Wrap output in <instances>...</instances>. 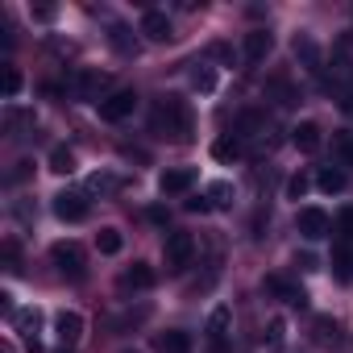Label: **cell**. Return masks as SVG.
<instances>
[{"mask_svg": "<svg viewBox=\"0 0 353 353\" xmlns=\"http://www.w3.org/2000/svg\"><path fill=\"white\" fill-rule=\"evenodd\" d=\"M150 129L162 133V137H170V141H192L196 121H192L188 100H183V96H162V100L154 104V112H150Z\"/></svg>", "mask_w": 353, "mask_h": 353, "instance_id": "obj_1", "label": "cell"}, {"mask_svg": "<svg viewBox=\"0 0 353 353\" xmlns=\"http://www.w3.org/2000/svg\"><path fill=\"white\" fill-rule=\"evenodd\" d=\"M192 254H196V241H192V233H170V237H166V245H162L166 270H183V266L192 262Z\"/></svg>", "mask_w": 353, "mask_h": 353, "instance_id": "obj_2", "label": "cell"}, {"mask_svg": "<svg viewBox=\"0 0 353 353\" xmlns=\"http://www.w3.org/2000/svg\"><path fill=\"white\" fill-rule=\"evenodd\" d=\"M50 262L59 266V274H67V279H83V250H79L75 241H59V245L50 250Z\"/></svg>", "mask_w": 353, "mask_h": 353, "instance_id": "obj_3", "label": "cell"}, {"mask_svg": "<svg viewBox=\"0 0 353 353\" xmlns=\"http://www.w3.org/2000/svg\"><path fill=\"white\" fill-rule=\"evenodd\" d=\"M13 324H17V332H21L26 353H46V349H42V341H38V324H42V312H38V307L13 312Z\"/></svg>", "mask_w": 353, "mask_h": 353, "instance_id": "obj_4", "label": "cell"}, {"mask_svg": "<svg viewBox=\"0 0 353 353\" xmlns=\"http://www.w3.org/2000/svg\"><path fill=\"white\" fill-rule=\"evenodd\" d=\"M133 108H137V92H129V88H121V92L100 100V117L104 121H125V117H133Z\"/></svg>", "mask_w": 353, "mask_h": 353, "instance_id": "obj_5", "label": "cell"}, {"mask_svg": "<svg viewBox=\"0 0 353 353\" xmlns=\"http://www.w3.org/2000/svg\"><path fill=\"white\" fill-rule=\"evenodd\" d=\"M192 183H196V170L192 166H174V170H162L158 192L162 196H183V192H192Z\"/></svg>", "mask_w": 353, "mask_h": 353, "instance_id": "obj_6", "label": "cell"}, {"mask_svg": "<svg viewBox=\"0 0 353 353\" xmlns=\"http://www.w3.org/2000/svg\"><path fill=\"white\" fill-rule=\"evenodd\" d=\"M54 216L59 221H88V196H79V192H63V196H54Z\"/></svg>", "mask_w": 353, "mask_h": 353, "instance_id": "obj_7", "label": "cell"}, {"mask_svg": "<svg viewBox=\"0 0 353 353\" xmlns=\"http://www.w3.org/2000/svg\"><path fill=\"white\" fill-rule=\"evenodd\" d=\"M295 225H299V233H303L307 241H320V237H328V212H324V208H303Z\"/></svg>", "mask_w": 353, "mask_h": 353, "instance_id": "obj_8", "label": "cell"}, {"mask_svg": "<svg viewBox=\"0 0 353 353\" xmlns=\"http://www.w3.org/2000/svg\"><path fill=\"white\" fill-rule=\"evenodd\" d=\"M141 34H145L150 42H170V38H174V26H170V17H166V13L150 9V13L141 17Z\"/></svg>", "mask_w": 353, "mask_h": 353, "instance_id": "obj_9", "label": "cell"}, {"mask_svg": "<svg viewBox=\"0 0 353 353\" xmlns=\"http://www.w3.org/2000/svg\"><path fill=\"white\" fill-rule=\"evenodd\" d=\"M270 46H274V38H270L266 30H250V34H245V42H241L245 63H262V59L270 54Z\"/></svg>", "mask_w": 353, "mask_h": 353, "instance_id": "obj_10", "label": "cell"}, {"mask_svg": "<svg viewBox=\"0 0 353 353\" xmlns=\"http://www.w3.org/2000/svg\"><path fill=\"white\" fill-rule=\"evenodd\" d=\"M54 328H59V341L63 345H75L83 336V316L79 312H59L54 316Z\"/></svg>", "mask_w": 353, "mask_h": 353, "instance_id": "obj_11", "label": "cell"}, {"mask_svg": "<svg viewBox=\"0 0 353 353\" xmlns=\"http://www.w3.org/2000/svg\"><path fill=\"white\" fill-rule=\"evenodd\" d=\"M75 88H79V96H83V100H96V104H100V92L108 88V75H104V71H79Z\"/></svg>", "mask_w": 353, "mask_h": 353, "instance_id": "obj_12", "label": "cell"}, {"mask_svg": "<svg viewBox=\"0 0 353 353\" xmlns=\"http://www.w3.org/2000/svg\"><path fill=\"white\" fill-rule=\"evenodd\" d=\"M291 141H295L303 154H316V150H320V125H316V121H299V125L291 129Z\"/></svg>", "mask_w": 353, "mask_h": 353, "instance_id": "obj_13", "label": "cell"}, {"mask_svg": "<svg viewBox=\"0 0 353 353\" xmlns=\"http://www.w3.org/2000/svg\"><path fill=\"white\" fill-rule=\"evenodd\" d=\"M229 307H212V316H208V341H212V349L221 353L225 349V336H229Z\"/></svg>", "mask_w": 353, "mask_h": 353, "instance_id": "obj_14", "label": "cell"}, {"mask_svg": "<svg viewBox=\"0 0 353 353\" xmlns=\"http://www.w3.org/2000/svg\"><path fill=\"white\" fill-rule=\"evenodd\" d=\"M121 287H133V291H145V287H154V270L145 266V262H133L125 274H121Z\"/></svg>", "mask_w": 353, "mask_h": 353, "instance_id": "obj_15", "label": "cell"}, {"mask_svg": "<svg viewBox=\"0 0 353 353\" xmlns=\"http://www.w3.org/2000/svg\"><path fill=\"white\" fill-rule=\"evenodd\" d=\"M316 188H320L324 196H336V192H345V170H341V166H324V170L316 174Z\"/></svg>", "mask_w": 353, "mask_h": 353, "instance_id": "obj_16", "label": "cell"}, {"mask_svg": "<svg viewBox=\"0 0 353 353\" xmlns=\"http://www.w3.org/2000/svg\"><path fill=\"white\" fill-rule=\"evenodd\" d=\"M158 349H162V353H192V336H188L183 328H170V332L158 336Z\"/></svg>", "mask_w": 353, "mask_h": 353, "instance_id": "obj_17", "label": "cell"}, {"mask_svg": "<svg viewBox=\"0 0 353 353\" xmlns=\"http://www.w3.org/2000/svg\"><path fill=\"white\" fill-rule=\"evenodd\" d=\"M108 42H112L117 54H137V38H133L129 26H112V30H108Z\"/></svg>", "mask_w": 353, "mask_h": 353, "instance_id": "obj_18", "label": "cell"}, {"mask_svg": "<svg viewBox=\"0 0 353 353\" xmlns=\"http://www.w3.org/2000/svg\"><path fill=\"white\" fill-rule=\"evenodd\" d=\"M241 154V137H233V133H221L216 141H212V158L216 162H233Z\"/></svg>", "mask_w": 353, "mask_h": 353, "instance_id": "obj_19", "label": "cell"}, {"mask_svg": "<svg viewBox=\"0 0 353 353\" xmlns=\"http://www.w3.org/2000/svg\"><path fill=\"white\" fill-rule=\"evenodd\" d=\"M96 250H100L104 258H117V254L125 250V237H121V229H100V233H96Z\"/></svg>", "mask_w": 353, "mask_h": 353, "instance_id": "obj_20", "label": "cell"}, {"mask_svg": "<svg viewBox=\"0 0 353 353\" xmlns=\"http://www.w3.org/2000/svg\"><path fill=\"white\" fill-rule=\"evenodd\" d=\"M266 291L283 295V299H287V303H295V307H303V303H307V295H303V291H295V287H291L287 279H279V274H270V279H266Z\"/></svg>", "mask_w": 353, "mask_h": 353, "instance_id": "obj_21", "label": "cell"}, {"mask_svg": "<svg viewBox=\"0 0 353 353\" xmlns=\"http://www.w3.org/2000/svg\"><path fill=\"white\" fill-rule=\"evenodd\" d=\"M295 59H299L303 67H312V71H316V67H320V46H316L307 34H299V38H295Z\"/></svg>", "mask_w": 353, "mask_h": 353, "instance_id": "obj_22", "label": "cell"}, {"mask_svg": "<svg viewBox=\"0 0 353 353\" xmlns=\"http://www.w3.org/2000/svg\"><path fill=\"white\" fill-rule=\"evenodd\" d=\"M50 170H54V174H71V170H75V154H71L67 145H54V150H50Z\"/></svg>", "mask_w": 353, "mask_h": 353, "instance_id": "obj_23", "label": "cell"}, {"mask_svg": "<svg viewBox=\"0 0 353 353\" xmlns=\"http://www.w3.org/2000/svg\"><path fill=\"white\" fill-rule=\"evenodd\" d=\"M332 154H336L345 166H353V133H349V129L332 133Z\"/></svg>", "mask_w": 353, "mask_h": 353, "instance_id": "obj_24", "label": "cell"}, {"mask_svg": "<svg viewBox=\"0 0 353 353\" xmlns=\"http://www.w3.org/2000/svg\"><path fill=\"white\" fill-rule=\"evenodd\" d=\"M192 88L196 92H216V75H212V67H204V63H196V71H192Z\"/></svg>", "mask_w": 353, "mask_h": 353, "instance_id": "obj_25", "label": "cell"}, {"mask_svg": "<svg viewBox=\"0 0 353 353\" xmlns=\"http://www.w3.org/2000/svg\"><path fill=\"white\" fill-rule=\"evenodd\" d=\"M332 270H336V279H353V254H349V245H341L336 254H332Z\"/></svg>", "mask_w": 353, "mask_h": 353, "instance_id": "obj_26", "label": "cell"}, {"mask_svg": "<svg viewBox=\"0 0 353 353\" xmlns=\"http://www.w3.org/2000/svg\"><path fill=\"white\" fill-rule=\"evenodd\" d=\"M336 332H341V328H336V320H328V316H320V320H316V341H320V345H336V341H341Z\"/></svg>", "mask_w": 353, "mask_h": 353, "instance_id": "obj_27", "label": "cell"}, {"mask_svg": "<svg viewBox=\"0 0 353 353\" xmlns=\"http://www.w3.org/2000/svg\"><path fill=\"white\" fill-rule=\"evenodd\" d=\"M208 204H212V208H229V204H233V188H229V183H212V188H208Z\"/></svg>", "mask_w": 353, "mask_h": 353, "instance_id": "obj_28", "label": "cell"}, {"mask_svg": "<svg viewBox=\"0 0 353 353\" xmlns=\"http://www.w3.org/2000/svg\"><path fill=\"white\" fill-rule=\"evenodd\" d=\"M262 341H266L270 349H279V345L287 341V324H283V320H270V324H266V336H262Z\"/></svg>", "mask_w": 353, "mask_h": 353, "instance_id": "obj_29", "label": "cell"}, {"mask_svg": "<svg viewBox=\"0 0 353 353\" xmlns=\"http://www.w3.org/2000/svg\"><path fill=\"white\" fill-rule=\"evenodd\" d=\"M262 129H266V121H262V112H245V117H241V133H245V137H258Z\"/></svg>", "mask_w": 353, "mask_h": 353, "instance_id": "obj_30", "label": "cell"}, {"mask_svg": "<svg viewBox=\"0 0 353 353\" xmlns=\"http://www.w3.org/2000/svg\"><path fill=\"white\" fill-rule=\"evenodd\" d=\"M336 237H341V241H353V208H345V212L336 216Z\"/></svg>", "mask_w": 353, "mask_h": 353, "instance_id": "obj_31", "label": "cell"}, {"mask_svg": "<svg viewBox=\"0 0 353 353\" xmlns=\"http://www.w3.org/2000/svg\"><path fill=\"white\" fill-rule=\"evenodd\" d=\"M303 192H307V174H295V179L287 183V196L291 200H303Z\"/></svg>", "mask_w": 353, "mask_h": 353, "instance_id": "obj_32", "label": "cell"}, {"mask_svg": "<svg viewBox=\"0 0 353 353\" xmlns=\"http://www.w3.org/2000/svg\"><path fill=\"white\" fill-rule=\"evenodd\" d=\"M17 92H21V71L9 67V71H5V96H17Z\"/></svg>", "mask_w": 353, "mask_h": 353, "instance_id": "obj_33", "label": "cell"}, {"mask_svg": "<svg viewBox=\"0 0 353 353\" xmlns=\"http://www.w3.org/2000/svg\"><path fill=\"white\" fill-rule=\"evenodd\" d=\"M112 188H117L112 174H92V192H112Z\"/></svg>", "mask_w": 353, "mask_h": 353, "instance_id": "obj_34", "label": "cell"}, {"mask_svg": "<svg viewBox=\"0 0 353 353\" xmlns=\"http://www.w3.org/2000/svg\"><path fill=\"white\" fill-rule=\"evenodd\" d=\"M295 266H299V270H307V274H312V270H320L316 254H295Z\"/></svg>", "mask_w": 353, "mask_h": 353, "instance_id": "obj_35", "label": "cell"}, {"mask_svg": "<svg viewBox=\"0 0 353 353\" xmlns=\"http://www.w3.org/2000/svg\"><path fill=\"white\" fill-rule=\"evenodd\" d=\"M212 204H208V196H200V200H188V212H208Z\"/></svg>", "mask_w": 353, "mask_h": 353, "instance_id": "obj_36", "label": "cell"}, {"mask_svg": "<svg viewBox=\"0 0 353 353\" xmlns=\"http://www.w3.org/2000/svg\"><path fill=\"white\" fill-rule=\"evenodd\" d=\"M34 17H38V21H54V9H50V5H38Z\"/></svg>", "mask_w": 353, "mask_h": 353, "instance_id": "obj_37", "label": "cell"}, {"mask_svg": "<svg viewBox=\"0 0 353 353\" xmlns=\"http://www.w3.org/2000/svg\"><path fill=\"white\" fill-rule=\"evenodd\" d=\"M5 262H9V270H17V245H13V241L5 245Z\"/></svg>", "mask_w": 353, "mask_h": 353, "instance_id": "obj_38", "label": "cell"}, {"mask_svg": "<svg viewBox=\"0 0 353 353\" xmlns=\"http://www.w3.org/2000/svg\"><path fill=\"white\" fill-rule=\"evenodd\" d=\"M30 166H34V162H17V170H13V179H30Z\"/></svg>", "mask_w": 353, "mask_h": 353, "instance_id": "obj_39", "label": "cell"}, {"mask_svg": "<svg viewBox=\"0 0 353 353\" xmlns=\"http://www.w3.org/2000/svg\"><path fill=\"white\" fill-rule=\"evenodd\" d=\"M341 108H345V112H353V88H349V92L341 96Z\"/></svg>", "mask_w": 353, "mask_h": 353, "instance_id": "obj_40", "label": "cell"}, {"mask_svg": "<svg viewBox=\"0 0 353 353\" xmlns=\"http://www.w3.org/2000/svg\"><path fill=\"white\" fill-rule=\"evenodd\" d=\"M341 46H349V50H353V34H349V38H341Z\"/></svg>", "mask_w": 353, "mask_h": 353, "instance_id": "obj_41", "label": "cell"}]
</instances>
